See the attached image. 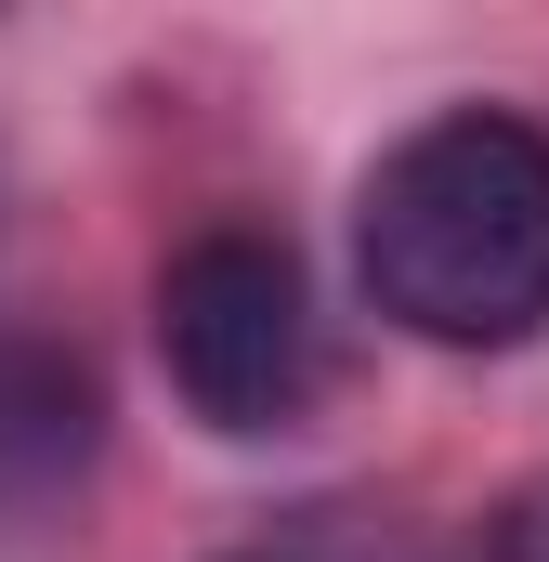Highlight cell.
I'll return each instance as SVG.
<instances>
[{"label":"cell","mask_w":549,"mask_h":562,"mask_svg":"<svg viewBox=\"0 0 549 562\" xmlns=\"http://www.w3.org/2000/svg\"><path fill=\"white\" fill-rule=\"evenodd\" d=\"M354 276L432 353H511L549 327V132L511 105L418 119L354 196Z\"/></svg>","instance_id":"1"},{"label":"cell","mask_w":549,"mask_h":562,"mask_svg":"<svg viewBox=\"0 0 549 562\" xmlns=\"http://www.w3.org/2000/svg\"><path fill=\"white\" fill-rule=\"evenodd\" d=\"M157 353H170V393L210 431L262 445L314 406V288L274 236H197L170 276H157Z\"/></svg>","instance_id":"2"},{"label":"cell","mask_w":549,"mask_h":562,"mask_svg":"<svg viewBox=\"0 0 549 562\" xmlns=\"http://www.w3.org/2000/svg\"><path fill=\"white\" fill-rule=\"evenodd\" d=\"M497 562H549V484L511 497V524H497Z\"/></svg>","instance_id":"3"}]
</instances>
